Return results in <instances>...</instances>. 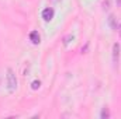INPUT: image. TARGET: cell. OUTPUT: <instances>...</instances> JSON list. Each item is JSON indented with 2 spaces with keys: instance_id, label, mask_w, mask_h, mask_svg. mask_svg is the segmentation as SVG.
<instances>
[{
  "instance_id": "6da1fadb",
  "label": "cell",
  "mask_w": 121,
  "mask_h": 119,
  "mask_svg": "<svg viewBox=\"0 0 121 119\" xmlns=\"http://www.w3.org/2000/svg\"><path fill=\"white\" fill-rule=\"evenodd\" d=\"M17 88V79L11 69H7V90L9 92H14Z\"/></svg>"
},
{
  "instance_id": "7a4b0ae2",
  "label": "cell",
  "mask_w": 121,
  "mask_h": 119,
  "mask_svg": "<svg viewBox=\"0 0 121 119\" xmlns=\"http://www.w3.org/2000/svg\"><path fill=\"white\" fill-rule=\"evenodd\" d=\"M54 14H55V13H54V10H52L51 7L45 8V10L42 11V18H44V21H47V23L51 21V20L54 18Z\"/></svg>"
},
{
  "instance_id": "3957f363",
  "label": "cell",
  "mask_w": 121,
  "mask_h": 119,
  "mask_svg": "<svg viewBox=\"0 0 121 119\" xmlns=\"http://www.w3.org/2000/svg\"><path fill=\"white\" fill-rule=\"evenodd\" d=\"M118 56H120V45L114 44L113 45V62L117 63L118 62Z\"/></svg>"
},
{
  "instance_id": "277c9868",
  "label": "cell",
  "mask_w": 121,
  "mask_h": 119,
  "mask_svg": "<svg viewBox=\"0 0 121 119\" xmlns=\"http://www.w3.org/2000/svg\"><path fill=\"white\" fill-rule=\"evenodd\" d=\"M30 39L32 44H35V45H38L39 42H41V38H39V34L37 32V31H32L30 34Z\"/></svg>"
},
{
  "instance_id": "5b68a950",
  "label": "cell",
  "mask_w": 121,
  "mask_h": 119,
  "mask_svg": "<svg viewBox=\"0 0 121 119\" xmlns=\"http://www.w3.org/2000/svg\"><path fill=\"white\" fill-rule=\"evenodd\" d=\"M39 86H41V83H39L38 80H35V81H32L31 88H32V90H38V88H39Z\"/></svg>"
},
{
  "instance_id": "8992f818",
  "label": "cell",
  "mask_w": 121,
  "mask_h": 119,
  "mask_svg": "<svg viewBox=\"0 0 121 119\" xmlns=\"http://www.w3.org/2000/svg\"><path fill=\"white\" fill-rule=\"evenodd\" d=\"M100 116H101L103 119H104V118H108V116H110V114H108V109H107V108H104V109L101 111V115H100Z\"/></svg>"
},
{
  "instance_id": "52a82bcc",
  "label": "cell",
  "mask_w": 121,
  "mask_h": 119,
  "mask_svg": "<svg viewBox=\"0 0 121 119\" xmlns=\"http://www.w3.org/2000/svg\"><path fill=\"white\" fill-rule=\"evenodd\" d=\"M118 32H120V35H121V24L118 25Z\"/></svg>"
},
{
  "instance_id": "ba28073f",
  "label": "cell",
  "mask_w": 121,
  "mask_h": 119,
  "mask_svg": "<svg viewBox=\"0 0 121 119\" xmlns=\"http://www.w3.org/2000/svg\"><path fill=\"white\" fill-rule=\"evenodd\" d=\"M54 1H55V3H59L60 0H54Z\"/></svg>"
},
{
  "instance_id": "9c48e42d",
  "label": "cell",
  "mask_w": 121,
  "mask_h": 119,
  "mask_svg": "<svg viewBox=\"0 0 121 119\" xmlns=\"http://www.w3.org/2000/svg\"><path fill=\"white\" fill-rule=\"evenodd\" d=\"M117 3H118V4H121V0H117Z\"/></svg>"
}]
</instances>
